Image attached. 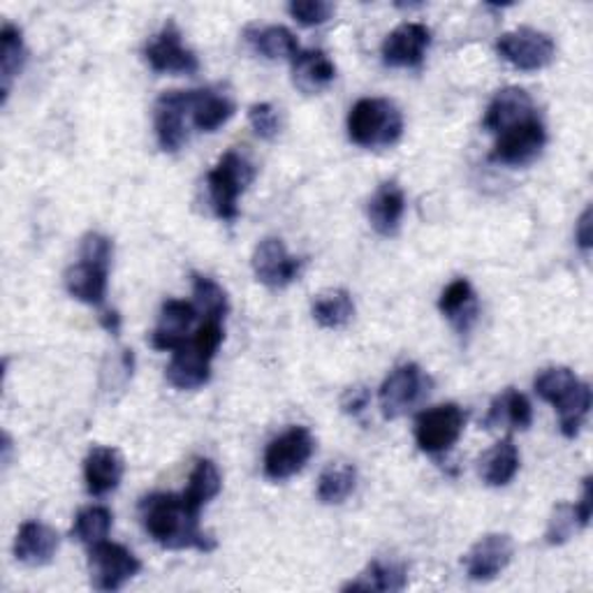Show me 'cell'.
I'll return each mask as SVG.
<instances>
[{
	"instance_id": "obj_1",
	"label": "cell",
	"mask_w": 593,
	"mask_h": 593,
	"mask_svg": "<svg viewBox=\"0 0 593 593\" xmlns=\"http://www.w3.org/2000/svg\"><path fill=\"white\" fill-rule=\"evenodd\" d=\"M139 517L148 536L165 550H216V538L202 531L200 513L188 506L184 494L158 492L144 496L139 503Z\"/></svg>"
},
{
	"instance_id": "obj_2",
	"label": "cell",
	"mask_w": 593,
	"mask_h": 593,
	"mask_svg": "<svg viewBox=\"0 0 593 593\" xmlns=\"http://www.w3.org/2000/svg\"><path fill=\"white\" fill-rule=\"evenodd\" d=\"M223 343L221 320L206 318L184 346L172 352L167 380L176 390H197L212 378V360Z\"/></svg>"
},
{
	"instance_id": "obj_3",
	"label": "cell",
	"mask_w": 593,
	"mask_h": 593,
	"mask_svg": "<svg viewBox=\"0 0 593 593\" xmlns=\"http://www.w3.org/2000/svg\"><path fill=\"white\" fill-rule=\"evenodd\" d=\"M536 395L558 410L561 434L575 438L591 410V388L566 367H550L533 380Z\"/></svg>"
},
{
	"instance_id": "obj_4",
	"label": "cell",
	"mask_w": 593,
	"mask_h": 593,
	"mask_svg": "<svg viewBox=\"0 0 593 593\" xmlns=\"http://www.w3.org/2000/svg\"><path fill=\"white\" fill-rule=\"evenodd\" d=\"M348 135L362 148L392 146L404 135V116L390 100L362 98L348 114Z\"/></svg>"
},
{
	"instance_id": "obj_5",
	"label": "cell",
	"mask_w": 593,
	"mask_h": 593,
	"mask_svg": "<svg viewBox=\"0 0 593 593\" xmlns=\"http://www.w3.org/2000/svg\"><path fill=\"white\" fill-rule=\"evenodd\" d=\"M255 167L240 152H227L218 165L206 176L212 206L221 221L240 216V195L253 184Z\"/></svg>"
},
{
	"instance_id": "obj_6",
	"label": "cell",
	"mask_w": 593,
	"mask_h": 593,
	"mask_svg": "<svg viewBox=\"0 0 593 593\" xmlns=\"http://www.w3.org/2000/svg\"><path fill=\"white\" fill-rule=\"evenodd\" d=\"M315 450V438L307 427H292L276 436L264 450V476L283 483L300 473Z\"/></svg>"
},
{
	"instance_id": "obj_7",
	"label": "cell",
	"mask_w": 593,
	"mask_h": 593,
	"mask_svg": "<svg viewBox=\"0 0 593 593\" xmlns=\"http://www.w3.org/2000/svg\"><path fill=\"white\" fill-rule=\"evenodd\" d=\"M466 427V412L457 404H440L418 415L415 443L427 455L448 453Z\"/></svg>"
},
{
	"instance_id": "obj_8",
	"label": "cell",
	"mask_w": 593,
	"mask_h": 593,
	"mask_svg": "<svg viewBox=\"0 0 593 593\" xmlns=\"http://www.w3.org/2000/svg\"><path fill=\"white\" fill-rule=\"evenodd\" d=\"M429 392L431 378L418 364H401L380 385V410L388 420H397Z\"/></svg>"
},
{
	"instance_id": "obj_9",
	"label": "cell",
	"mask_w": 593,
	"mask_h": 593,
	"mask_svg": "<svg viewBox=\"0 0 593 593\" xmlns=\"http://www.w3.org/2000/svg\"><path fill=\"white\" fill-rule=\"evenodd\" d=\"M496 51L513 68L524 72H536L554 61V40L536 28H517V31L503 33L496 42Z\"/></svg>"
},
{
	"instance_id": "obj_10",
	"label": "cell",
	"mask_w": 593,
	"mask_h": 593,
	"mask_svg": "<svg viewBox=\"0 0 593 593\" xmlns=\"http://www.w3.org/2000/svg\"><path fill=\"white\" fill-rule=\"evenodd\" d=\"M545 142H547V130L536 114L498 135V142L492 152V161L511 167H524L541 156Z\"/></svg>"
},
{
	"instance_id": "obj_11",
	"label": "cell",
	"mask_w": 593,
	"mask_h": 593,
	"mask_svg": "<svg viewBox=\"0 0 593 593\" xmlns=\"http://www.w3.org/2000/svg\"><path fill=\"white\" fill-rule=\"evenodd\" d=\"M144 58L148 68L163 75H195L200 70L195 51L184 45L182 31L176 28L174 21H167L161 28V33H156L146 42Z\"/></svg>"
},
{
	"instance_id": "obj_12",
	"label": "cell",
	"mask_w": 593,
	"mask_h": 593,
	"mask_svg": "<svg viewBox=\"0 0 593 593\" xmlns=\"http://www.w3.org/2000/svg\"><path fill=\"white\" fill-rule=\"evenodd\" d=\"M193 91H167L158 98L154 109L156 137L163 152L176 154L188 142Z\"/></svg>"
},
{
	"instance_id": "obj_13",
	"label": "cell",
	"mask_w": 593,
	"mask_h": 593,
	"mask_svg": "<svg viewBox=\"0 0 593 593\" xmlns=\"http://www.w3.org/2000/svg\"><path fill=\"white\" fill-rule=\"evenodd\" d=\"M139 568V558L124 545L103 541L91 547V580L100 591H118Z\"/></svg>"
},
{
	"instance_id": "obj_14",
	"label": "cell",
	"mask_w": 593,
	"mask_h": 593,
	"mask_svg": "<svg viewBox=\"0 0 593 593\" xmlns=\"http://www.w3.org/2000/svg\"><path fill=\"white\" fill-rule=\"evenodd\" d=\"M251 264L255 279L272 290L288 288L302 272V260L290 255L279 236L262 240L253 251Z\"/></svg>"
},
{
	"instance_id": "obj_15",
	"label": "cell",
	"mask_w": 593,
	"mask_h": 593,
	"mask_svg": "<svg viewBox=\"0 0 593 593\" xmlns=\"http://www.w3.org/2000/svg\"><path fill=\"white\" fill-rule=\"evenodd\" d=\"M431 45V31L425 23H401L382 42V61L390 68H420Z\"/></svg>"
},
{
	"instance_id": "obj_16",
	"label": "cell",
	"mask_w": 593,
	"mask_h": 593,
	"mask_svg": "<svg viewBox=\"0 0 593 593\" xmlns=\"http://www.w3.org/2000/svg\"><path fill=\"white\" fill-rule=\"evenodd\" d=\"M515 545L508 533H489L466 554V573L473 582H492L511 566Z\"/></svg>"
},
{
	"instance_id": "obj_17",
	"label": "cell",
	"mask_w": 593,
	"mask_h": 593,
	"mask_svg": "<svg viewBox=\"0 0 593 593\" xmlns=\"http://www.w3.org/2000/svg\"><path fill=\"white\" fill-rule=\"evenodd\" d=\"M531 116H536V103H533L528 91L519 86H508L489 103L485 114V128L494 135H500L503 130L526 121Z\"/></svg>"
},
{
	"instance_id": "obj_18",
	"label": "cell",
	"mask_w": 593,
	"mask_h": 593,
	"mask_svg": "<svg viewBox=\"0 0 593 593\" xmlns=\"http://www.w3.org/2000/svg\"><path fill=\"white\" fill-rule=\"evenodd\" d=\"M197 320V307L182 300H167L161 309L156 330L152 332V346L156 350L174 352L188 341V332Z\"/></svg>"
},
{
	"instance_id": "obj_19",
	"label": "cell",
	"mask_w": 593,
	"mask_h": 593,
	"mask_svg": "<svg viewBox=\"0 0 593 593\" xmlns=\"http://www.w3.org/2000/svg\"><path fill=\"white\" fill-rule=\"evenodd\" d=\"M58 545H61V536L51 526L42 522H26L17 533L14 556L26 566H47L54 561Z\"/></svg>"
},
{
	"instance_id": "obj_20",
	"label": "cell",
	"mask_w": 593,
	"mask_h": 593,
	"mask_svg": "<svg viewBox=\"0 0 593 593\" xmlns=\"http://www.w3.org/2000/svg\"><path fill=\"white\" fill-rule=\"evenodd\" d=\"M124 457L114 448H105L98 445L88 457L84 459V480L88 494L105 496L121 485L124 478Z\"/></svg>"
},
{
	"instance_id": "obj_21",
	"label": "cell",
	"mask_w": 593,
	"mask_h": 593,
	"mask_svg": "<svg viewBox=\"0 0 593 593\" xmlns=\"http://www.w3.org/2000/svg\"><path fill=\"white\" fill-rule=\"evenodd\" d=\"M107 276H109V264L79 257V262L66 272V288L75 300L91 307H100L107 294Z\"/></svg>"
},
{
	"instance_id": "obj_22",
	"label": "cell",
	"mask_w": 593,
	"mask_h": 593,
	"mask_svg": "<svg viewBox=\"0 0 593 593\" xmlns=\"http://www.w3.org/2000/svg\"><path fill=\"white\" fill-rule=\"evenodd\" d=\"M337 77L330 56L320 49L300 51L292 58V81L304 94H320Z\"/></svg>"
},
{
	"instance_id": "obj_23",
	"label": "cell",
	"mask_w": 593,
	"mask_h": 593,
	"mask_svg": "<svg viewBox=\"0 0 593 593\" xmlns=\"http://www.w3.org/2000/svg\"><path fill=\"white\" fill-rule=\"evenodd\" d=\"M440 313L453 322V328L461 334H466L473 322L478 320V296L473 285L466 279L453 281L448 288L443 290L440 300H438Z\"/></svg>"
},
{
	"instance_id": "obj_24",
	"label": "cell",
	"mask_w": 593,
	"mask_h": 593,
	"mask_svg": "<svg viewBox=\"0 0 593 593\" xmlns=\"http://www.w3.org/2000/svg\"><path fill=\"white\" fill-rule=\"evenodd\" d=\"M404 212H406V195L395 182L382 184L369 200V221L373 230L382 236H392L399 232Z\"/></svg>"
},
{
	"instance_id": "obj_25",
	"label": "cell",
	"mask_w": 593,
	"mask_h": 593,
	"mask_svg": "<svg viewBox=\"0 0 593 593\" xmlns=\"http://www.w3.org/2000/svg\"><path fill=\"white\" fill-rule=\"evenodd\" d=\"M234 103L225 94L202 88V91H193L191 121L200 133H216L234 116Z\"/></svg>"
},
{
	"instance_id": "obj_26",
	"label": "cell",
	"mask_w": 593,
	"mask_h": 593,
	"mask_svg": "<svg viewBox=\"0 0 593 593\" xmlns=\"http://www.w3.org/2000/svg\"><path fill=\"white\" fill-rule=\"evenodd\" d=\"M408 584V568L404 563L397 561H382L376 558L371 561L367 571L358 575V580H352L343 586V591H369V593H392V591H404Z\"/></svg>"
},
{
	"instance_id": "obj_27",
	"label": "cell",
	"mask_w": 593,
	"mask_h": 593,
	"mask_svg": "<svg viewBox=\"0 0 593 593\" xmlns=\"http://www.w3.org/2000/svg\"><path fill=\"white\" fill-rule=\"evenodd\" d=\"M533 422V408L528 404V399L508 388L506 392H500L492 406H489V412L485 418V427L487 429H496V427H511V429H528Z\"/></svg>"
},
{
	"instance_id": "obj_28",
	"label": "cell",
	"mask_w": 593,
	"mask_h": 593,
	"mask_svg": "<svg viewBox=\"0 0 593 593\" xmlns=\"http://www.w3.org/2000/svg\"><path fill=\"white\" fill-rule=\"evenodd\" d=\"M519 470V450L511 436L498 440L480 459V476L489 487H506Z\"/></svg>"
},
{
	"instance_id": "obj_29",
	"label": "cell",
	"mask_w": 593,
	"mask_h": 593,
	"mask_svg": "<svg viewBox=\"0 0 593 593\" xmlns=\"http://www.w3.org/2000/svg\"><path fill=\"white\" fill-rule=\"evenodd\" d=\"M26 45L23 36L14 23H6L0 31V91H3V105L8 103L12 81L23 70Z\"/></svg>"
},
{
	"instance_id": "obj_30",
	"label": "cell",
	"mask_w": 593,
	"mask_h": 593,
	"mask_svg": "<svg viewBox=\"0 0 593 593\" xmlns=\"http://www.w3.org/2000/svg\"><path fill=\"white\" fill-rule=\"evenodd\" d=\"M246 40L260 56L270 58V61H276V58H290L292 61V58L302 51L300 45H296V38L285 26L249 28Z\"/></svg>"
},
{
	"instance_id": "obj_31",
	"label": "cell",
	"mask_w": 593,
	"mask_h": 593,
	"mask_svg": "<svg viewBox=\"0 0 593 593\" xmlns=\"http://www.w3.org/2000/svg\"><path fill=\"white\" fill-rule=\"evenodd\" d=\"M354 315V304L348 290H324L313 300V318L324 330H339Z\"/></svg>"
},
{
	"instance_id": "obj_32",
	"label": "cell",
	"mask_w": 593,
	"mask_h": 593,
	"mask_svg": "<svg viewBox=\"0 0 593 593\" xmlns=\"http://www.w3.org/2000/svg\"><path fill=\"white\" fill-rule=\"evenodd\" d=\"M221 487H223V480H221V473H218L216 464L212 459H197L191 478H188V487L184 492V498L188 500L191 508L202 513L206 503L221 494Z\"/></svg>"
},
{
	"instance_id": "obj_33",
	"label": "cell",
	"mask_w": 593,
	"mask_h": 593,
	"mask_svg": "<svg viewBox=\"0 0 593 593\" xmlns=\"http://www.w3.org/2000/svg\"><path fill=\"white\" fill-rule=\"evenodd\" d=\"M358 485V470L350 464H332L322 470L318 480V498L324 506H339Z\"/></svg>"
},
{
	"instance_id": "obj_34",
	"label": "cell",
	"mask_w": 593,
	"mask_h": 593,
	"mask_svg": "<svg viewBox=\"0 0 593 593\" xmlns=\"http://www.w3.org/2000/svg\"><path fill=\"white\" fill-rule=\"evenodd\" d=\"M111 511L105 508V506H88L84 511H79V515L75 517V526H72V536L88 545L94 547L98 543H103L109 531H111Z\"/></svg>"
},
{
	"instance_id": "obj_35",
	"label": "cell",
	"mask_w": 593,
	"mask_h": 593,
	"mask_svg": "<svg viewBox=\"0 0 593 593\" xmlns=\"http://www.w3.org/2000/svg\"><path fill=\"white\" fill-rule=\"evenodd\" d=\"M193 290H195V307L206 318L223 320L227 315V311H230L227 294L214 279H206V276H197L195 274L193 276Z\"/></svg>"
},
{
	"instance_id": "obj_36",
	"label": "cell",
	"mask_w": 593,
	"mask_h": 593,
	"mask_svg": "<svg viewBox=\"0 0 593 593\" xmlns=\"http://www.w3.org/2000/svg\"><path fill=\"white\" fill-rule=\"evenodd\" d=\"M577 528H582V524L577 519L575 506H568V503H558L552 517H550L545 538L550 545H563V543L571 541V536Z\"/></svg>"
},
{
	"instance_id": "obj_37",
	"label": "cell",
	"mask_w": 593,
	"mask_h": 593,
	"mask_svg": "<svg viewBox=\"0 0 593 593\" xmlns=\"http://www.w3.org/2000/svg\"><path fill=\"white\" fill-rule=\"evenodd\" d=\"M288 12L302 26H320L332 19L334 6L324 3V0H294V3L288 6Z\"/></svg>"
},
{
	"instance_id": "obj_38",
	"label": "cell",
	"mask_w": 593,
	"mask_h": 593,
	"mask_svg": "<svg viewBox=\"0 0 593 593\" xmlns=\"http://www.w3.org/2000/svg\"><path fill=\"white\" fill-rule=\"evenodd\" d=\"M249 121L253 126V130L257 133V137L262 139H274L279 135V114L270 103H255L249 109Z\"/></svg>"
},
{
	"instance_id": "obj_39",
	"label": "cell",
	"mask_w": 593,
	"mask_h": 593,
	"mask_svg": "<svg viewBox=\"0 0 593 593\" xmlns=\"http://www.w3.org/2000/svg\"><path fill=\"white\" fill-rule=\"evenodd\" d=\"M111 253H114V246H111L109 236H105L100 232H91V234L84 236L79 257L103 262V264H111Z\"/></svg>"
},
{
	"instance_id": "obj_40",
	"label": "cell",
	"mask_w": 593,
	"mask_h": 593,
	"mask_svg": "<svg viewBox=\"0 0 593 593\" xmlns=\"http://www.w3.org/2000/svg\"><path fill=\"white\" fill-rule=\"evenodd\" d=\"M369 401H371V392L364 388V385H358V388L346 390V395L341 399V408L346 415L358 418V415H362L369 408Z\"/></svg>"
},
{
	"instance_id": "obj_41",
	"label": "cell",
	"mask_w": 593,
	"mask_h": 593,
	"mask_svg": "<svg viewBox=\"0 0 593 593\" xmlns=\"http://www.w3.org/2000/svg\"><path fill=\"white\" fill-rule=\"evenodd\" d=\"M591 506H593L591 478H586V480H584V487H582V496H580V500L575 503V513H577V519H580L582 528H586L589 522H591Z\"/></svg>"
},
{
	"instance_id": "obj_42",
	"label": "cell",
	"mask_w": 593,
	"mask_h": 593,
	"mask_svg": "<svg viewBox=\"0 0 593 593\" xmlns=\"http://www.w3.org/2000/svg\"><path fill=\"white\" fill-rule=\"evenodd\" d=\"M575 240H577V246H580L584 253H589L591 242H593V236H591V206H586L584 214H582L580 221H577Z\"/></svg>"
},
{
	"instance_id": "obj_43",
	"label": "cell",
	"mask_w": 593,
	"mask_h": 593,
	"mask_svg": "<svg viewBox=\"0 0 593 593\" xmlns=\"http://www.w3.org/2000/svg\"><path fill=\"white\" fill-rule=\"evenodd\" d=\"M103 324H105V328L109 330V332H118V328H121V318H118V313L116 311H107L105 315H103Z\"/></svg>"
}]
</instances>
